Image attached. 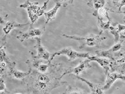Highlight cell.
<instances>
[{
    "mask_svg": "<svg viewBox=\"0 0 125 94\" xmlns=\"http://www.w3.org/2000/svg\"><path fill=\"white\" fill-rule=\"evenodd\" d=\"M90 62H91V61L89 60L88 58L87 60H85L76 67L71 68H69L65 71L62 74V76L63 77L64 75L69 74V73H73L75 75H79L83 71H85L86 69L92 68V65L90 64Z\"/></svg>",
    "mask_w": 125,
    "mask_h": 94,
    "instance_id": "obj_8",
    "label": "cell"
},
{
    "mask_svg": "<svg viewBox=\"0 0 125 94\" xmlns=\"http://www.w3.org/2000/svg\"><path fill=\"white\" fill-rule=\"evenodd\" d=\"M123 41L120 40L119 42L115 44L112 47L110 48L108 50H102V51H95L96 55L101 57H104L110 59L112 61H115L114 54L116 52L119 51L121 49L122 44Z\"/></svg>",
    "mask_w": 125,
    "mask_h": 94,
    "instance_id": "obj_6",
    "label": "cell"
},
{
    "mask_svg": "<svg viewBox=\"0 0 125 94\" xmlns=\"http://www.w3.org/2000/svg\"><path fill=\"white\" fill-rule=\"evenodd\" d=\"M101 17L102 18H107V20H109L110 19L109 17L108 12H107V10L106 8L104 7H102V8H99L97 11L95 17Z\"/></svg>",
    "mask_w": 125,
    "mask_h": 94,
    "instance_id": "obj_18",
    "label": "cell"
},
{
    "mask_svg": "<svg viewBox=\"0 0 125 94\" xmlns=\"http://www.w3.org/2000/svg\"><path fill=\"white\" fill-rule=\"evenodd\" d=\"M116 30H117V31L120 34V32H121L124 31V30H125V25L118 24L117 25V26L116 27Z\"/></svg>",
    "mask_w": 125,
    "mask_h": 94,
    "instance_id": "obj_24",
    "label": "cell"
},
{
    "mask_svg": "<svg viewBox=\"0 0 125 94\" xmlns=\"http://www.w3.org/2000/svg\"><path fill=\"white\" fill-rule=\"evenodd\" d=\"M61 6H62V4L61 3H59V2H56V4H55V7H53L51 10H50V11H48V12L44 13L45 18V20H46L45 26L46 24H47L48 23L51 21V20L55 18L58 10H59V8H61Z\"/></svg>",
    "mask_w": 125,
    "mask_h": 94,
    "instance_id": "obj_15",
    "label": "cell"
},
{
    "mask_svg": "<svg viewBox=\"0 0 125 94\" xmlns=\"http://www.w3.org/2000/svg\"><path fill=\"white\" fill-rule=\"evenodd\" d=\"M1 24L3 26L2 27V31H3L4 35H5V38L8 34H9L13 29L15 28H21L24 27L25 26L28 25V24H18L14 21H5L2 18L1 19Z\"/></svg>",
    "mask_w": 125,
    "mask_h": 94,
    "instance_id": "obj_12",
    "label": "cell"
},
{
    "mask_svg": "<svg viewBox=\"0 0 125 94\" xmlns=\"http://www.w3.org/2000/svg\"><path fill=\"white\" fill-rule=\"evenodd\" d=\"M109 31L114 36V42L115 43H117L119 42L120 39V34L117 31L115 27H113V26H110L109 29Z\"/></svg>",
    "mask_w": 125,
    "mask_h": 94,
    "instance_id": "obj_19",
    "label": "cell"
},
{
    "mask_svg": "<svg viewBox=\"0 0 125 94\" xmlns=\"http://www.w3.org/2000/svg\"><path fill=\"white\" fill-rule=\"evenodd\" d=\"M97 19H98V25L99 28L101 30V31L103 32L104 30H106L109 29L110 27L111 26L110 25V22H111V20H109L107 21H104L103 20V18L101 17L97 16Z\"/></svg>",
    "mask_w": 125,
    "mask_h": 94,
    "instance_id": "obj_17",
    "label": "cell"
},
{
    "mask_svg": "<svg viewBox=\"0 0 125 94\" xmlns=\"http://www.w3.org/2000/svg\"><path fill=\"white\" fill-rule=\"evenodd\" d=\"M51 64V63H49L47 64H45V63H40L38 66L37 69L39 72H42V73H45V72H47L49 66V65Z\"/></svg>",
    "mask_w": 125,
    "mask_h": 94,
    "instance_id": "obj_22",
    "label": "cell"
},
{
    "mask_svg": "<svg viewBox=\"0 0 125 94\" xmlns=\"http://www.w3.org/2000/svg\"><path fill=\"white\" fill-rule=\"evenodd\" d=\"M9 69V74L14 78L17 79H24L31 74L32 72V69L30 68L27 72H21L16 68V63L15 62H12L11 64L8 66Z\"/></svg>",
    "mask_w": 125,
    "mask_h": 94,
    "instance_id": "obj_9",
    "label": "cell"
},
{
    "mask_svg": "<svg viewBox=\"0 0 125 94\" xmlns=\"http://www.w3.org/2000/svg\"><path fill=\"white\" fill-rule=\"evenodd\" d=\"M61 66H54L53 71L48 73H42L38 71H32L30 75V77L27 76V88L29 91H37L36 93H49L51 91L58 86L66 83L61 81L62 76H56L60 71Z\"/></svg>",
    "mask_w": 125,
    "mask_h": 94,
    "instance_id": "obj_1",
    "label": "cell"
},
{
    "mask_svg": "<svg viewBox=\"0 0 125 94\" xmlns=\"http://www.w3.org/2000/svg\"><path fill=\"white\" fill-rule=\"evenodd\" d=\"M43 31L40 28H32V26L31 27L30 30L27 31L23 32L20 31L18 33L17 35V38L21 42H23L24 41L31 38H34L35 37H39L43 34Z\"/></svg>",
    "mask_w": 125,
    "mask_h": 94,
    "instance_id": "obj_7",
    "label": "cell"
},
{
    "mask_svg": "<svg viewBox=\"0 0 125 94\" xmlns=\"http://www.w3.org/2000/svg\"><path fill=\"white\" fill-rule=\"evenodd\" d=\"M123 6H125V0H121V1L120 2L119 5V8H118V11H120L121 10V8Z\"/></svg>",
    "mask_w": 125,
    "mask_h": 94,
    "instance_id": "obj_25",
    "label": "cell"
},
{
    "mask_svg": "<svg viewBox=\"0 0 125 94\" xmlns=\"http://www.w3.org/2000/svg\"><path fill=\"white\" fill-rule=\"evenodd\" d=\"M110 1H111L113 4H117V7H118V8H119V3H120V2L121 1V0H110Z\"/></svg>",
    "mask_w": 125,
    "mask_h": 94,
    "instance_id": "obj_26",
    "label": "cell"
},
{
    "mask_svg": "<svg viewBox=\"0 0 125 94\" xmlns=\"http://www.w3.org/2000/svg\"><path fill=\"white\" fill-rule=\"evenodd\" d=\"M83 92H82L81 89H78L76 88H73L72 86H68L67 89H66L65 92H63V94H83Z\"/></svg>",
    "mask_w": 125,
    "mask_h": 94,
    "instance_id": "obj_21",
    "label": "cell"
},
{
    "mask_svg": "<svg viewBox=\"0 0 125 94\" xmlns=\"http://www.w3.org/2000/svg\"><path fill=\"white\" fill-rule=\"evenodd\" d=\"M103 32L101 31L98 35L91 34L89 36L85 37H79L75 35H69L63 34L62 37H65L66 38L71 39V40H76V41H83L82 45L79 46V48L82 49L85 47H99L102 41L106 40L107 38L104 36L102 35Z\"/></svg>",
    "mask_w": 125,
    "mask_h": 94,
    "instance_id": "obj_3",
    "label": "cell"
},
{
    "mask_svg": "<svg viewBox=\"0 0 125 94\" xmlns=\"http://www.w3.org/2000/svg\"><path fill=\"white\" fill-rule=\"evenodd\" d=\"M49 1V0H47L43 3L42 7H41L38 5V2H31L29 0H27L19 7L20 8L27 9L28 17L31 22V24L32 25L37 21L39 17L42 14H44L45 10L47 8V5Z\"/></svg>",
    "mask_w": 125,
    "mask_h": 94,
    "instance_id": "obj_2",
    "label": "cell"
},
{
    "mask_svg": "<svg viewBox=\"0 0 125 94\" xmlns=\"http://www.w3.org/2000/svg\"><path fill=\"white\" fill-rule=\"evenodd\" d=\"M107 79L106 81L105 84L102 87L103 90H107L111 87L112 84L117 79H120L125 81V75L121 73H119L116 71L109 72L107 73Z\"/></svg>",
    "mask_w": 125,
    "mask_h": 94,
    "instance_id": "obj_10",
    "label": "cell"
},
{
    "mask_svg": "<svg viewBox=\"0 0 125 94\" xmlns=\"http://www.w3.org/2000/svg\"><path fill=\"white\" fill-rule=\"evenodd\" d=\"M76 77L78 79H79L80 81H81L85 82V83L87 85H88L89 87L90 88L91 90L92 91L91 93L93 94H104V90H103L102 87H101L99 85L95 84L92 83L89 81L87 80L85 78H83L81 77V76H78V75H76Z\"/></svg>",
    "mask_w": 125,
    "mask_h": 94,
    "instance_id": "obj_14",
    "label": "cell"
},
{
    "mask_svg": "<svg viewBox=\"0 0 125 94\" xmlns=\"http://www.w3.org/2000/svg\"><path fill=\"white\" fill-rule=\"evenodd\" d=\"M123 22L125 24V15H124V17H123Z\"/></svg>",
    "mask_w": 125,
    "mask_h": 94,
    "instance_id": "obj_28",
    "label": "cell"
},
{
    "mask_svg": "<svg viewBox=\"0 0 125 94\" xmlns=\"http://www.w3.org/2000/svg\"><path fill=\"white\" fill-rule=\"evenodd\" d=\"M88 58L91 61H96L101 65V67L104 68L106 74H107L110 71H111V63L112 60L110 59L104 57H101L97 55L96 56H89Z\"/></svg>",
    "mask_w": 125,
    "mask_h": 94,
    "instance_id": "obj_11",
    "label": "cell"
},
{
    "mask_svg": "<svg viewBox=\"0 0 125 94\" xmlns=\"http://www.w3.org/2000/svg\"><path fill=\"white\" fill-rule=\"evenodd\" d=\"M55 2H59L63 6H67L73 3V0H54Z\"/></svg>",
    "mask_w": 125,
    "mask_h": 94,
    "instance_id": "obj_23",
    "label": "cell"
},
{
    "mask_svg": "<svg viewBox=\"0 0 125 94\" xmlns=\"http://www.w3.org/2000/svg\"><path fill=\"white\" fill-rule=\"evenodd\" d=\"M106 4L105 0H90L88 3V5L94 10L93 15H96L97 11L99 8L104 7Z\"/></svg>",
    "mask_w": 125,
    "mask_h": 94,
    "instance_id": "obj_16",
    "label": "cell"
},
{
    "mask_svg": "<svg viewBox=\"0 0 125 94\" xmlns=\"http://www.w3.org/2000/svg\"><path fill=\"white\" fill-rule=\"evenodd\" d=\"M111 71H117L121 73H125V56L119 58L117 60L112 61Z\"/></svg>",
    "mask_w": 125,
    "mask_h": 94,
    "instance_id": "obj_13",
    "label": "cell"
},
{
    "mask_svg": "<svg viewBox=\"0 0 125 94\" xmlns=\"http://www.w3.org/2000/svg\"><path fill=\"white\" fill-rule=\"evenodd\" d=\"M120 35H122L125 36V30H124V31H123L122 32H120Z\"/></svg>",
    "mask_w": 125,
    "mask_h": 94,
    "instance_id": "obj_27",
    "label": "cell"
},
{
    "mask_svg": "<svg viewBox=\"0 0 125 94\" xmlns=\"http://www.w3.org/2000/svg\"><path fill=\"white\" fill-rule=\"evenodd\" d=\"M61 55H65L67 56L69 61H72L76 60L77 58H88L89 56V53L88 52H79L76 51L70 47H68L52 53L50 61L51 62L53 60L55 56Z\"/></svg>",
    "mask_w": 125,
    "mask_h": 94,
    "instance_id": "obj_5",
    "label": "cell"
},
{
    "mask_svg": "<svg viewBox=\"0 0 125 94\" xmlns=\"http://www.w3.org/2000/svg\"><path fill=\"white\" fill-rule=\"evenodd\" d=\"M35 40L37 41V44L35 47H37V55L35 56H33V62H32V66L34 68H37L38 65L41 63V59L48 61L49 63H51L50 60L51 58L52 54L46 50L42 45L41 44V39L40 38L37 37L35 38Z\"/></svg>",
    "mask_w": 125,
    "mask_h": 94,
    "instance_id": "obj_4",
    "label": "cell"
},
{
    "mask_svg": "<svg viewBox=\"0 0 125 94\" xmlns=\"http://www.w3.org/2000/svg\"><path fill=\"white\" fill-rule=\"evenodd\" d=\"M2 92H3L4 93H10V92L7 90L6 86H5V78H4V76L1 75V77H0V93H2Z\"/></svg>",
    "mask_w": 125,
    "mask_h": 94,
    "instance_id": "obj_20",
    "label": "cell"
}]
</instances>
